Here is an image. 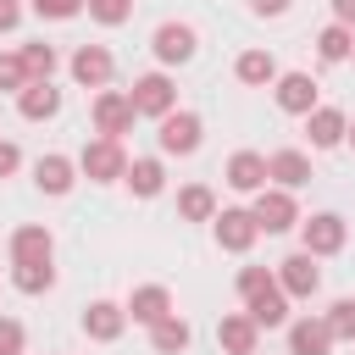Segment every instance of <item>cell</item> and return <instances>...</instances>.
I'll return each mask as SVG.
<instances>
[{
	"mask_svg": "<svg viewBox=\"0 0 355 355\" xmlns=\"http://www.w3.org/2000/svg\"><path fill=\"white\" fill-rule=\"evenodd\" d=\"M349 244V222L338 216V211H316V216H300V250L305 255H338Z\"/></svg>",
	"mask_w": 355,
	"mask_h": 355,
	"instance_id": "cell-1",
	"label": "cell"
},
{
	"mask_svg": "<svg viewBox=\"0 0 355 355\" xmlns=\"http://www.w3.org/2000/svg\"><path fill=\"white\" fill-rule=\"evenodd\" d=\"M89 116H94V139H116V144H122V133H133V122H139L128 89H100L94 105H89Z\"/></svg>",
	"mask_w": 355,
	"mask_h": 355,
	"instance_id": "cell-2",
	"label": "cell"
},
{
	"mask_svg": "<svg viewBox=\"0 0 355 355\" xmlns=\"http://www.w3.org/2000/svg\"><path fill=\"white\" fill-rule=\"evenodd\" d=\"M200 139H205V122L194 116V111H166L161 122H155V144H161V155H194L200 150Z\"/></svg>",
	"mask_w": 355,
	"mask_h": 355,
	"instance_id": "cell-3",
	"label": "cell"
},
{
	"mask_svg": "<svg viewBox=\"0 0 355 355\" xmlns=\"http://www.w3.org/2000/svg\"><path fill=\"white\" fill-rule=\"evenodd\" d=\"M78 172H83L89 183H122V172H128V150H122L116 139H89V144L78 150Z\"/></svg>",
	"mask_w": 355,
	"mask_h": 355,
	"instance_id": "cell-4",
	"label": "cell"
},
{
	"mask_svg": "<svg viewBox=\"0 0 355 355\" xmlns=\"http://www.w3.org/2000/svg\"><path fill=\"white\" fill-rule=\"evenodd\" d=\"M67 72H72V83L78 89H111V78H116V55L105 50V44H78L72 50V61H67Z\"/></svg>",
	"mask_w": 355,
	"mask_h": 355,
	"instance_id": "cell-5",
	"label": "cell"
},
{
	"mask_svg": "<svg viewBox=\"0 0 355 355\" xmlns=\"http://www.w3.org/2000/svg\"><path fill=\"white\" fill-rule=\"evenodd\" d=\"M128 100H133V116H155L161 122L166 111H178V83L166 72H144V78H133Z\"/></svg>",
	"mask_w": 355,
	"mask_h": 355,
	"instance_id": "cell-6",
	"label": "cell"
},
{
	"mask_svg": "<svg viewBox=\"0 0 355 355\" xmlns=\"http://www.w3.org/2000/svg\"><path fill=\"white\" fill-rule=\"evenodd\" d=\"M250 216H255L261 233H288V227H300V205H294L288 189H261L255 205H250Z\"/></svg>",
	"mask_w": 355,
	"mask_h": 355,
	"instance_id": "cell-7",
	"label": "cell"
},
{
	"mask_svg": "<svg viewBox=\"0 0 355 355\" xmlns=\"http://www.w3.org/2000/svg\"><path fill=\"white\" fill-rule=\"evenodd\" d=\"M211 233H216V244H222L227 255H244V250L261 239V227H255V216H250L244 205H222V211L211 216Z\"/></svg>",
	"mask_w": 355,
	"mask_h": 355,
	"instance_id": "cell-8",
	"label": "cell"
},
{
	"mask_svg": "<svg viewBox=\"0 0 355 355\" xmlns=\"http://www.w3.org/2000/svg\"><path fill=\"white\" fill-rule=\"evenodd\" d=\"M150 50H155V61H161V67H183V61H194L200 33H194L189 22H161V28L150 33Z\"/></svg>",
	"mask_w": 355,
	"mask_h": 355,
	"instance_id": "cell-9",
	"label": "cell"
},
{
	"mask_svg": "<svg viewBox=\"0 0 355 355\" xmlns=\"http://www.w3.org/2000/svg\"><path fill=\"white\" fill-rule=\"evenodd\" d=\"M277 288L288 294V300H311L316 288H322V266H316V255H305V250H294L288 261H277Z\"/></svg>",
	"mask_w": 355,
	"mask_h": 355,
	"instance_id": "cell-10",
	"label": "cell"
},
{
	"mask_svg": "<svg viewBox=\"0 0 355 355\" xmlns=\"http://www.w3.org/2000/svg\"><path fill=\"white\" fill-rule=\"evenodd\" d=\"M272 94H277V111H288V116H311V111L322 105V100H316V78H311V72H277Z\"/></svg>",
	"mask_w": 355,
	"mask_h": 355,
	"instance_id": "cell-11",
	"label": "cell"
},
{
	"mask_svg": "<svg viewBox=\"0 0 355 355\" xmlns=\"http://www.w3.org/2000/svg\"><path fill=\"white\" fill-rule=\"evenodd\" d=\"M128 322H139V327H155L161 316H172V288L166 283H139L133 294H128Z\"/></svg>",
	"mask_w": 355,
	"mask_h": 355,
	"instance_id": "cell-12",
	"label": "cell"
},
{
	"mask_svg": "<svg viewBox=\"0 0 355 355\" xmlns=\"http://www.w3.org/2000/svg\"><path fill=\"white\" fill-rule=\"evenodd\" d=\"M222 178H227V189H239V194H261V189H266V155H261V150H233L227 166H222Z\"/></svg>",
	"mask_w": 355,
	"mask_h": 355,
	"instance_id": "cell-13",
	"label": "cell"
},
{
	"mask_svg": "<svg viewBox=\"0 0 355 355\" xmlns=\"http://www.w3.org/2000/svg\"><path fill=\"white\" fill-rule=\"evenodd\" d=\"M266 183H272V189H288V194L305 189V183H311V155H305V150H272V155H266Z\"/></svg>",
	"mask_w": 355,
	"mask_h": 355,
	"instance_id": "cell-14",
	"label": "cell"
},
{
	"mask_svg": "<svg viewBox=\"0 0 355 355\" xmlns=\"http://www.w3.org/2000/svg\"><path fill=\"white\" fill-rule=\"evenodd\" d=\"M83 333H89L94 344H116V338L128 333V311H122L116 300H94V305H83Z\"/></svg>",
	"mask_w": 355,
	"mask_h": 355,
	"instance_id": "cell-15",
	"label": "cell"
},
{
	"mask_svg": "<svg viewBox=\"0 0 355 355\" xmlns=\"http://www.w3.org/2000/svg\"><path fill=\"white\" fill-rule=\"evenodd\" d=\"M33 183H39V194H55V200H61V194H72V183H78V161L50 150V155L33 161Z\"/></svg>",
	"mask_w": 355,
	"mask_h": 355,
	"instance_id": "cell-16",
	"label": "cell"
},
{
	"mask_svg": "<svg viewBox=\"0 0 355 355\" xmlns=\"http://www.w3.org/2000/svg\"><path fill=\"white\" fill-rule=\"evenodd\" d=\"M6 250H11V266H28V261H50V255H55V239H50L44 222H22Z\"/></svg>",
	"mask_w": 355,
	"mask_h": 355,
	"instance_id": "cell-17",
	"label": "cell"
},
{
	"mask_svg": "<svg viewBox=\"0 0 355 355\" xmlns=\"http://www.w3.org/2000/svg\"><path fill=\"white\" fill-rule=\"evenodd\" d=\"M305 133H311V150H338L344 133H349V116H344L338 105H316V111L305 116Z\"/></svg>",
	"mask_w": 355,
	"mask_h": 355,
	"instance_id": "cell-18",
	"label": "cell"
},
{
	"mask_svg": "<svg viewBox=\"0 0 355 355\" xmlns=\"http://www.w3.org/2000/svg\"><path fill=\"white\" fill-rule=\"evenodd\" d=\"M216 344H222V355H255V344H261V327H255L244 311H227V316L216 322Z\"/></svg>",
	"mask_w": 355,
	"mask_h": 355,
	"instance_id": "cell-19",
	"label": "cell"
},
{
	"mask_svg": "<svg viewBox=\"0 0 355 355\" xmlns=\"http://www.w3.org/2000/svg\"><path fill=\"white\" fill-rule=\"evenodd\" d=\"M122 183L133 189V200H155V194L166 189V166H161V155H133L128 172H122Z\"/></svg>",
	"mask_w": 355,
	"mask_h": 355,
	"instance_id": "cell-20",
	"label": "cell"
},
{
	"mask_svg": "<svg viewBox=\"0 0 355 355\" xmlns=\"http://www.w3.org/2000/svg\"><path fill=\"white\" fill-rule=\"evenodd\" d=\"M244 316H250L255 327H288V294H283L277 283H266L261 294L244 300Z\"/></svg>",
	"mask_w": 355,
	"mask_h": 355,
	"instance_id": "cell-21",
	"label": "cell"
},
{
	"mask_svg": "<svg viewBox=\"0 0 355 355\" xmlns=\"http://www.w3.org/2000/svg\"><path fill=\"white\" fill-rule=\"evenodd\" d=\"M288 355H333V333L322 316H300L288 322Z\"/></svg>",
	"mask_w": 355,
	"mask_h": 355,
	"instance_id": "cell-22",
	"label": "cell"
},
{
	"mask_svg": "<svg viewBox=\"0 0 355 355\" xmlns=\"http://www.w3.org/2000/svg\"><path fill=\"white\" fill-rule=\"evenodd\" d=\"M233 78H239L244 89H272V83H277V55H272V50H244V55L233 61Z\"/></svg>",
	"mask_w": 355,
	"mask_h": 355,
	"instance_id": "cell-23",
	"label": "cell"
},
{
	"mask_svg": "<svg viewBox=\"0 0 355 355\" xmlns=\"http://www.w3.org/2000/svg\"><path fill=\"white\" fill-rule=\"evenodd\" d=\"M17 111H22L28 122H50V116H61V89H55V83H28V89L17 94Z\"/></svg>",
	"mask_w": 355,
	"mask_h": 355,
	"instance_id": "cell-24",
	"label": "cell"
},
{
	"mask_svg": "<svg viewBox=\"0 0 355 355\" xmlns=\"http://www.w3.org/2000/svg\"><path fill=\"white\" fill-rule=\"evenodd\" d=\"M150 344H155V355H183V349L194 344V327L172 311V316H161V322L150 327Z\"/></svg>",
	"mask_w": 355,
	"mask_h": 355,
	"instance_id": "cell-25",
	"label": "cell"
},
{
	"mask_svg": "<svg viewBox=\"0 0 355 355\" xmlns=\"http://www.w3.org/2000/svg\"><path fill=\"white\" fill-rule=\"evenodd\" d=\"M17 55H22V67H28V83H50V78H55V67H61V55H55V44H44V39H33V44H22Z\"/></svg>",
	"mask_w": 355,
	"mask_h": 355,
	"instance_id": "cell-26",
	"label": "cell"
},
{
	"mask_svg": "<svg viewBox=\"0 0 355 355\" xmlns=\"http://www.w3.org/2000/svg\"><path fill=\"white\" fill-rule=\"evenodd\" d=\"M178 216H183V222H211V216H216V194H211L205 183H183V189H178Z\"/></svg>",
	"mask_w": 355,
	"mask_h": 355,
	"instance_id": "cell-27",
	"label": "cell"
},
{
	"mask_svg": "<svg viewBox=\"0 0 355 355\" xmlns=\"http://www.w3.org/2000/svg\"><path fill=\"white\" fill-rule=\"evenodd\" d=\"M316 55H322L327 67L349 61V55H355V33H349V28H338V22H327V28L316 33Z\"/></svg>",
	"mask_w": 355,
	"mask_h": 355,
	"instance_id": "cell-28",
	"label": "cell"
},
{
	"mask_svg": "<svg viewBox=\"0 0 355 355\" xmlns=\"http://www.w3.org/2000/svg\"><path fill=\"white\" fill-rule=\"evenodd\" d=\"M11 288H17V294H50V288H55V266H50V261L11 266Z\"/></svg>",
	"mask_w": 355,
	"mask_h": 355,
	"instance_id": "cell-29",
	"label": "cell"
},
{
	"mask_svg": "<svg viewBox=\"0 0 355 355\" xmlns=\"http://www.w3.org/2000/svg\"><path fill=\"white\" fill-rule=\"evenodd\" d=\"M322 322H327V333H333V344H355V300H333Z\"/></svg>",
	"mask_w": 355,
	"mask_h": 355,
	"instance_id": "cell-30",
	"label": "cell"
},
{
	"mask_svg": "<svg viewBox=\"0 0 355 355\" xmlns=\"http://www.w3.org/2000/svg\"><path fill=\"white\" fill-rule=\"evenodd\" d=\"M83 11H89V17L100 22V28H122V22L133 17V0H89Z\"/></svg>",
	"mask_w": 355,
	"mask_h": 355,
	"instance_id": "cell-31",
	"label": "cell"
},
{
	"mask_svg": "<svg viewBox=\"0 0 355 355\" xmlns=\"http://www.w3.org/2000/svg\"><path fill=\"white\" fill-rule=\"evenodd\" d=\"M28 6H33L39 22H72V17H83L89 0H28Z\"/></svg>",
	"mask_w": 355,
	"mask_h": 355,
	"instance_id": "cell-32",
	"label": "cell"
},
{
	"mask_svg": "<svg viewBox=\"0 0 355 355\" xmlns=\"http://www.w3.org/2000/svg\"><path fill=\"white\" fill-rule=\"evenodd\" d=\"M22 89H28V67L17 50H6L0 55V94H22Z\"/></svg>",
	"mask_w": 355,
	"mask_h": 355,
	"instance_id": "cell-33",
	"label": "cell"
},
{
	"mask_svg": "<svg viewBox=\"0 0 355 355\" xmlns=\"http://www.w3.org/2000/svg\"><path fill=\"white\" fill-rule=\"evenodd\" d=\"M22 349H28L22 322H17V316H0V355H22Z\"/></svg>",
	"mask_w": 355,
	"mask_h": 355,
	"instance_id": "cell-34",
	"label": "cell"
},
{
	"mask_svg": "<svg viewBox=\"0 0 355 355\" xmlns=\"http://www.w3.org/2000/svg\"><path fill=\"white\" fill-rule=\"evenodd\" d=\"M266 283H277L266 266H244V272H239V294H244V300H250V294H261Z\"/></svg>",
	"mask_w": 355,
	"mask_h": 355,
	"instance_id": "cell-35",
	"label": "cell"
},
{
	"mask_svg": "<svg viewBox=\"0 0 355 355\" xmlns=\"http://www.w3.org/2000/svg\"><path fill=\"white\" fill-rule=\"evenodd\" d=\"M17 166H22V150H17L11 139H0V178H11Z\"/></svg>",
	"mask_w": 355,
	"mask_h": 355,
	"instance_id": "cell-36",
	"label": "cell"
},
{
	"mask_svg": "<svg viewBox=\"0 0 355 355\" xmlns=\"http://www.w3.org/2000/svg\"><path fill=\"white\" fill-rule=\"evenodd\" d=\"M22 22V0H0V33H11Z\"/></svg>",
	"mask_w": 355,
	"mask_h": 355,
	"instance_id": "cell-37",
	"label": "cell"
},
{
	"mask_svg": "<svg viewBox=\"0 0 355 355\" xmlns=\"http://www.w3.org/2000/svg\"><path fill=\"white\" fill-rule=\"evenodd\" d=\"M333 22L355 33V0H333Z\"/></svg>",
	"mask_w": 355,
	"mask_h": 355,
	"instance_id": "cell-38",
	"label": "cell"
},
{
	"mask_svg": "<svg viewBox=\"0 0 355 355\" xmlns=\"http://www.w3.org/2000/svg\"><path fill=\"white\" fill-rule=\"evenodd\" d=\"M288 6H294V0H250V11H255V17H283Z\"/></svg>",
	"mask_w": 355,
	"mask_h": 355,
	"instance_id": "cell-39",
	"label": "cell"
},
{
	"mask_svg": "<svg viewBox=\"0 0 355 355\" xmlns=\"http://www.w3.org/2000/svg\"><path fill=\"white\" fill-rule=\"evenodd\" d=\"M344 139H349V144H355V122H349V133H344Z\"/></svg>",
	"mask_w": 355,
	"mask_h": 355,
	"instance_id": "cell-40",
	"label": "cell"
}]
</instances>
